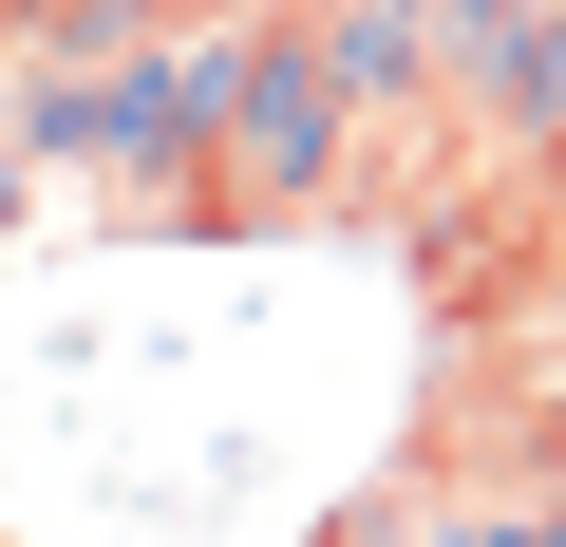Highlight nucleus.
Segmentation results:
<instances>
[{"label": "nucleus", "instance_id": "nucleus-1", "mask_svg": "<svg viewBox=\"0 0 566 547\" xmlns=\"http://www.w3.org/2000/svg\"><path fill=\"white\" fill-rule=\"evenodd\" d=\"M359 95L322 76L303 0H264V20H227V151H208V227H322L359 208Z\"/></svg>", "mask_w": 566, "mask_h": 547}, {"label": "nucleus", "instance_id": "nucleus-2", "mask_svg": "<svg viewBox=\"0 0 566 547\" xmlns=\"http://www.w3.org/2000/svg\"><path fill=\"white\" fill-rule=\"evenodd\" d=\"M303 39H322V76L378 133H434L453 114V20H434V0H303Z\"/></svg>", "mask_w": 566, "mask_h": 547}]
</instances>
